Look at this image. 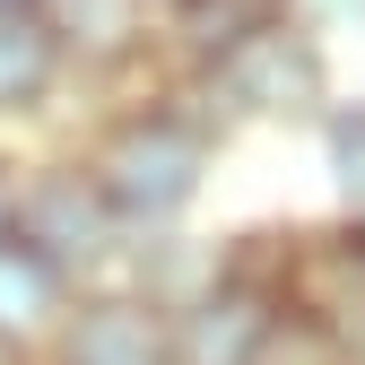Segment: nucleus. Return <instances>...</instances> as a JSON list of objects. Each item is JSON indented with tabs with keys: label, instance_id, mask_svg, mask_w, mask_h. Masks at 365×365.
Masks as SVG:
<instances>
[{
	"label": "nucleus",
	"instance_id": "1",
	"mask_svg": "<svg viewBox=\"0 0 365 365\" xmlns=\"http://www.w3.org/2000/svg\"><path fill=\"white\" fill-rule=\"evenodd\" d=\"M78 165H87V182L105 192V209L122 226H165L174 209H192V192H200L209 130L192 113H174V105H140V113H122Z\"/></svg>",
	"mask_w": 365,
	"mask_h": 365
},
{
	"label": "nucleus",
	"instance_id": "2",
	"mask_svg": "<svg viewBox=\"0 0 365 365\" xmlns=\"http://www.w3.org/2000/svg\"><path fill=\"white\" fill-rule=\"evenodd\" d=\"M9 244L35 252L43 269L61 279H96L122 244V217L105 209V192L87 182L78 157H43V165H18V192H9Z\"/></svg>",
	"mask_w": 365,
	"mask_h": 365
},
{
	"label": "nucleus",
	"instance_id": "3",
	"mask_svg": "<svg viewBox=\"0 0 365 365\" xmlns=\"http://www.w3.org/2000/svg\"><path fill=\"white\" fill-rule=\"evenodd\" d=\"M279 313L313 322L331 348H365V226H331V235H287L279 269Z\"/></svg>",
	"mask_w": 365,
	"mask_h": 365
},
{
	"label": "nucleus",
	"instance_id": "4",
	"mask_svg": "<svg viewBox=\"0 0 365 365\" xmlns=\"http://www.w3.org/2000/svg\"><path fill=\"white\" fill-rule=\"evenodd\" d=\"M209 87H226L235 113H322L331 96V70H322V43L287 18H261L226 61H209Z\"/></svg>",
	"mask_w": 365,
	"mask_h": 365
},
{
	"label": "nucleus",
	"instance_id": "5",
	"mask_svg": "<svg viewBox=\"0 0 365 365\" xmlns=\"http://www.w3.org/2000/svg\"><path fill=\"white\" fill-rule=\"evenodd\" d=\"M269 313H279L269 296L235 287V279L217 269L200 296H182V304L165 313V365H252Z\"/></svg>",
	"mask_w": 365,
	"mask_h": 365
},
{
	"label": "nucleus",
	"instance_id": "6",
	"mask_svg": "<svg viewBox=\"0 0 365 365\" xmlns=\"http://www.w3.org/2000/svg\"><path fill=\"white\" fill-rule=\"evenodd\" d=\"M43 365H165V313L130 287L78 296L53 331V356Z\"/></svg>",
	"mask_w": 365,
	"mask_h": 365
},
{
	"label": "nucleus",
	"instance_id": "7",
	"mask_svg": "<svg viewBox=\"0 0 365 365\" xmlns=\"http://www.w3.org/2000/svg\"><path fill=\"white\" fill-rule=\"evenodd\" d=\"M35 18H43V35H53V53H61V70L70 61H130L148 43V0H35Z\"/></svg>",
	"mask_w": 365,
	"mask_h": 365
},
{
	"label": "nucleus",
	"instance_id": "8",
	"mask_svg": "<svg viewBox=\"0 0 365 365\" xmlns=\"http://www.w3.org/2000/svg\"><path fill=\"white\" fill-rule=\"evenodd\" d=\"M61 313H70V279L43 269L35 252H18V244H0V339L26 356L35 339L61 331Z\"/></svg>",
	"mask_w": 365,
	"mask_h": 365
},
{
	"label": "nucleus",
	"instance_id": "9",
	"mask_svg": "<svg viewBox=\"0 0 365 365\" xmlns=\"http://www.w3.org/2000/svg\"><path fill=\"white\" fill-rule=\"evenodd\" d=\"M53 87H61V53L43 35V18L35 9H0V122L35 113Z\"/></svg>",
	"mask_w": 365,
	"mask_h": 365
},
{
	"label": "nucleus",
	"instance_id": "10",
	"mask_svg": "<svg viewBox=\"0 0 365 365\" xmlns=\"http://www.w3.org/2000/svg\"><path fill=\"white\" fill-rule=\"evenodd\" d=\"M261 18H279V0H174V35L192 43L200 61H226Z\"/></svg>",
	"mask_w": 365,
	"mask_h": 365
},
{
	"label": "nucleus",
	"instance_id": "11",
	"mask_svg": "<svg viewBox=\"0 0 365 365\" xmlns=\"http://www.w3.org/2000/svg\"><path fill=\"white\" fill-rule=\"evenodd\" d=\"M331 165H339V192H348L356 226H365V105L331 113Z\"/></svg>",
	"mask_w": 365,
	"mask_h": 365
},
{
	"label": "nucleus",
	"instance_id": "12",
	"mask_svg": "<svg viewBox=\"0 0 365 365\" xmlns=\"http://www.w3.org/2000/svg\"><path fill=\"white\" fill-rule=\"evenodd\" d=\"M279 18L287 26H365V0H279Z\"/></svg>",
	"mask_w": 365,
	"mask_h": 365
},
{
	"label": "nucleus",
	"instance_id": "13",
	"mask_svg": "<svg viewBox=\"0 0 365 365\" xmlns=\"http://www.w3.org/2000/svg\"><path fill=\"white\" fill-rule=\"evenodd\" d=\"M9 192H18V165L0 157V244H9Z\"/></svg>",
	"mask_w": 365,
	"mask_h": 365
},
{
	"label": "nucleus",
	"instance_id": "14",
	"mask_svg": "<svg viewBox=\"0 0 365 365\" xmlns=\"http://www.w3.org/2000/svg\"><path fill=\"white\" fill-rule=\"evenodd\" d=\"M0 9H35V0H0Z\"/></svg>",
	"mask_w": 365,
	"mask_h": 365
},
{
	"label": "nucleus",
	"instance_id": "15",
	"mask_svg": "<svg viewBox=\"0 0 365 365\" xmlns=\"http://www.w3.org/2000/svg\"><path fill=\"white\" fill-rule=\"evenodd\" d=\"M18 365H43V356H18Z\"/></svg>",
	"mask_w": 365,
	"mask_h": 365
}]
</instances>
